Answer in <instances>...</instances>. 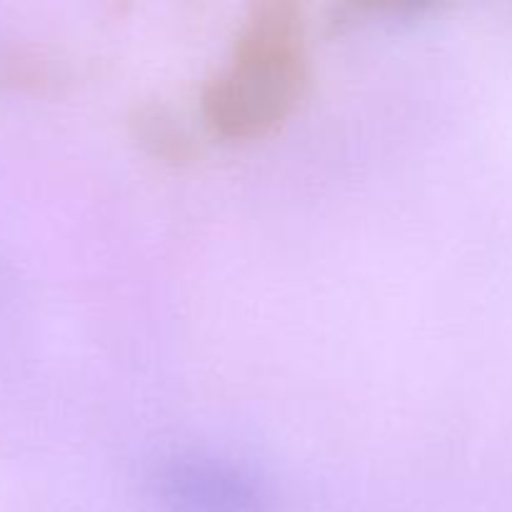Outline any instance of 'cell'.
Listing matches in <instances>:
<instances>
[{
  "mask_svg": "<svg viewBox=\"0 0 512 512\" xmlns=\"http://www.w3.org/2000/svg\"><path fill=\"white\" fill-rule=\"evenodd\" d=\"M310 53H230L228 63L200 85V113L223 140H255L275 133L313 93Z\"/></svg>",
  "mask_w": 512,
  "mask_h": 512,
  "instance_id": "1",
  "label": "cell"
},
{
  "mask_svg": "<svg viewBox=\"0 0 512 512\" xmlns=\"http://www.w3.org/2000/svg\"><path fill=\"white\" fill-rule=\"evenodd\" d=\"M125 125L135 143L170 168H193L203 160L200 135L160 98H135L125 113Z\"/></svg>",
  "mask_w": 512,
  "mask_h": 512,
  "instance_id": "2",
  "label": "cell"
},
{
  "mask_svg": "<svg viewBox=\"0 0 512 512\" xmlns=\"http://www.w3.org/2000/svg\"><path fill=\"white\" fill-rule=\"evenodd\" d=\"M168 495L185 512H260V495L250 480L230 470L195 468L170 470Z\"/></svg>",
  "mask_w": 512,
  "mask_h": 512,
  "instance_id": "3",
  "label": "cell"
},
{
  "mask_svg": "<svg viewBox=\"0 0 512 512\" xmlns=\"http://www.w3.org/2000/svg\"><path fill=\"white\" fill-rule=\"evenodd\" d=\"M308 48V15L298 0H255L240 18L230 53H285Z\"/></svg>",
  "mask_w": 512,
  "mask_h": 512,
  "instance_id": "4",
  "label": "cell"
},
{
  "mask_svg": "<svg viewBox=\"0 0 512 512\" xmlns=\"http://www.w3.org/2000/svg\"><path fill=\"white\" fill-rule=\"evenodd\" d=\"M73 80V63L35 40L0 38V93H58Z\"/></svg>",
  "mask_w": 512,
  "mask_h": 512,
  "instance_id": "5",
  "label": "cell"
},
{
  "mask_svg": "<svg viewBox=\"0 0 512 512\" xmlns=\"http://www.w3.org/2000/svg\"><path fill=\"white\" fill-rule=\"evenodd\" d=\"M440 5H443L440 0H343L328 10L325 28L330 33H343V30L363 23L365 18H388V15L408 18V15L428 13Z\"/></svg>",
  "mask_w": 512,
  "mask_h": 512,
  "instance_id": "6",
  "label": "cell"
}]
</instances>
